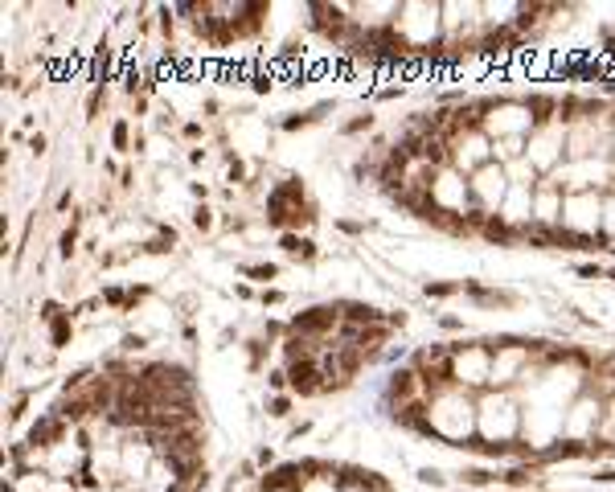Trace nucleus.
<instances>
[{
  "mask_svg": "<svg viewBox=\"0 0 615 492\" xmlns=\"http://www.w3.org/2000/svg\"><path fill=\"white\" fill-rule=\"evenodd\" d=\"M419 291L423 300H451V296H463V279H427Z\"/></svg>",
  "mask_w": 615,
  "mask_h": 492,
  "instance_id": "obj_17",
  "label": "nucleus"
},
{
  "mask_svg": "<svg viewBox=\"0 0 615 492\" xmlns=\"http://www.w3.org/2000/svg\"><path fill=\"white\" fill-rule=\"evenodd\" d=\"M456 484H463V489H476V492H484V489H500V472H496L492 463H484V460L463 463L460 472H456Z\"/></svg>",
  "mask_w": 615,
  "mask_h": 492,
  "instance_id": "obj_12",
  "label": "nucleus"
},
{
  "mask_svg": "<svg viewBox=\"0 0 615 492\" xmlns=\"http://www.w3.org/2000/svg\"><path fill=\"white\" fill-rule=\"evenodd\" d=\"M603 414H607V398L599 390L586 386L579 398L566 406V423H562V439L566 443H599V430H603Z\"/></svg>",
  "mask_w": 615,
  "mask_h": 492,
  "instance_id": "obj_7",
  "label": "nucleus"
},
{
  "mask_svg": "<svg viewBox=\"0 0 615 492\" xmlns=\"http://www.w3.org/2000/svg\"><path fill=\"white\" fill-rule=\"evenodd\" d=\"M279 250L291 259V263H320V243L312 234H300V230H283L279 234Z\"/></svg>",
  "mask_w": 615,
  "mask_h": 492,
  "instance_id": "obj_11",
  "label": "nucleus"
},
{
  "mask_svg": "<svg viewBox=\"0 0 615 492\" xmlns=\"http://www.w3.org/2000/svg\"><path fill=\"white\" fill-rule=\"evenodd\" d=\"M373 127H377V115H373V111H357L353 120H345V123H340L337 131L345 136V140H353V136H369Z\"/></svg>",
  "mask_w": 615,
  "mask_h": 492,
  "instance_id": "obj_21",
  "label": "nucleus"
},
{
  "mask_svg": "<svg viewBox=\"0 0 615 492\" xmlns=\"http://www.w3.org/2000/svg\"><path fill=\"white\" fill-rule=\"evenodd\" d=\"M599 443L615 447V394L607 398V414H603V430H599Z\"/></svg>",
  "mask_w": 615,
  "mask_h": 492,
  "instance_id": "obj_24",
  "label": "nucleus"
},
{
  "mask_svg": "<svg viewBox=\"0 0 615 492\" xmlns=\"http://www.w3.org/2000/svg\"><path fill=\"white\" fill-rule=\"evenodd\" d=\"M489 140H529V131L537 127V111H533V99L529 94H505V99H492L484 123Z\"/></svg>",
  "mask_w": 615,
  "mask_h": 492,
  "instance_id": "obj_5",
  "label": "nucleus"
},
{
  "mask_svg": "<svg viewBox=\"0 0 615 492\" xmlns=\"http://www.w3.org/2000/svg\"><path fill=\"white\" fill-rule=\"evenodd\" d=\"M205 136H210V127H205V120H184V123H181V140H189V148L205 144Z\"/></svg>",
  "mask_w": 615,
  "mask_h": 492,
  "instance_id": "obj_23",
  "label": "nucleus"
},
{
  "mask_svg": "<svg viewBox=\"0 0 615 492\" xmlns=\"http://www.w3.org/2000/svg\"><path fill=\"white\" fill-rule=\"evenodd\" d=\"M184 160H189V168H205V164H210V148H205V144H197V148H189V152H184Z\"/></svg>",
  "mask_w": 615,
  "mask_h": 492,
  "instance_id": "obj_29",
  "label": "nucleus"
},
{
  "mask_svg": "<svg viewBox=\"0 0 615 492\" xmlns=\"http://www.w3.org/2000/svg\"><path fill=\"white\" fill-rule=\"evenodd\" d=\"M612 160H615V127H612Z\"/></svg>",
  "mask_w": 615,
  "mask_h": 492,
  "instance_id": "obj_33",
  "label": "nucleus"
},
{
  "mask_svg": "<svg viewBox=\"0 0 615 492\" xmlns=\"http://www.w3.org/2000/svg\"><path fill=\"white\" fill-rule=\"evenodd\" d=\"M394 37L410 58H435L443 45V0H402Z\"/></svg>",
  "mask_w": 615,
  "mask_h": 492,
  "instance_id": "obj_2",
  "label": "nucleus"
},
{
  "mask_svg": "<svg viewBox=\"0 0 615 492\" xmlns=\"http://www.w3.org/2000/svg\"><path fill=\"white\" fill-rule=\"evenodd\" d=\"M472 205H476V214L484 217H496L500 214V205H505V197H509V189H513V177H509V168L500 164V160H489L484 168H476L472 177Z\"/></svg>",
  "mask_w": 615,
  "mask_h": 492,
  "instance_id": "obj_9",
  "label": "nucleus"
},
{
  "mask_svg": "<svg viewBox=\"0 0 615 492\" xmlns=\"http://www.w3.org/2000/svg\"><path fill=\"white\" fill-rule=\"evenodd\" d=\"M615 243V189L603 193V250Z\"/></svg>",
  "mask_w": 615,
  "mask_h": 492,
  "instance_id": "obj_22",
  "label": "nucleus"
},
{
  "mask_svg": "<svg viewBox=\"0 0 615 492\" xmlns=\"http://www.w3.org/2000/svg\"><path fill=\"white\" fill-rule=\"evenodd\" d=\"M427 210L443 217H472L476 214V205H472V184L463 177L460 168H451V164H439L435 168V177L427 184Z\"/></svg>",
  "mask_w": 615,
  "mask_h": 492,
  "instance_id": "obj_6",
  "label": "nucleus"
},
{
  "mask_svg": "<svg viewBox=\"0 0 615 492\" xmlns=\"http://www.w3.org/2000/svg\"><path fill=\"white\" fill-rule=\"evenodd\" d=\"M45 328H50V349H54V353H62V349L74 340V316H70V308H66L62 316H54Z\"/></svg>",
  "mask_w": 615,
  "mask_h": 492,
  "instance_id": "obj_13",
  "label": "nucleus"
},
{
  "mask_svg": "<svg viewBox=\"0 0 615 492\" xmlns=\"http://www.w3.org/2000/svg\"><path fill=\"white\" fill-rule=\"evenodd\" d=\"M566 131H570V123H566L562 111L550 115V120H542L533 131H529V140H525V160L533 164L537 177H554V173L566 164Z\"/></svg>",
  "mask_w": 615,
  "mask_h": 492,
  "instance_id": "obj_4",
  "label": "nucleus"
},
{
  "mask_svg": "<svg viewBox=\"0 0 615 492\" xmlns=\"http://www.w3.org/2000/svg\"><path fill=\"white\" fill-rule=\"evenodd\" d=\"M414 480H419L423 489H451V484H456V476L443 472L439 463H419V468H414Z\"/></svg>",
  "mask_w": 615,
  "mask_h": 492,
  "instance_id": "obj_15",
  "label": "nucleus"
},
{
  "mask_svg": "<svg viewBox=\"0 0 615 492\" xmlns=\"http://www.w3.org/2000/svg\"><path fill=\"white\" fill-rule=\"evenodd\" d=\"M316 430V419H300V423H287V435H283V443H300Z\"/></svg>",
  "mask_w": 615,
  "mask_h": 492,
  "instance_id": "obj_25",
  "label": "nucleus"
},
{
  "mask_svg": "<svg viewBox=\"0 0 615 492\" xmlns=\"http://www.w3.org/2000/svg\"><path fill=\"white\" fill-rule=\"evenodd\" d=\"M492 156V140L484 127H456L451 136H447V164L451 168H460L463 177H472L476 168H484Z\"/></svg>",
  "mask_w": 615,
  "mask_h": 492,
  "instance_id": "obj_8",
  "label": "nucleus"
},
{
  "mask_svg": "<svg viewBox=\"0 0 615 492\" xmlns=\"http://www.w3.org/2000/svg\"><path fill=\"white\" fill-rule=\"evenodd\" d=\"M234 300H254V304H259V291H254L250 283H234Z\"/></svg>",
  "mask_w": 615,
  "mask_h": 492,
  "instance_id": "obj_31",
  "label": "nucleus"
},
{
  "mask_svg": "<svg viewBox=\"0 0 615 492\" xmlns=\"http://www.w3.org/2000/svg\"><path fill=\"white\" fill-rule=\"evenodd\" d=\"M25 148H29L33 160H41V156L50 152V136H45V131H33L29 140H25Z\"/></svg>",
  "mask_w": 615,
  "mask_h": 492,
  "instance_id": "obj_27",
  "label": "nucleus"
},
{
  "mask_svg": "<svg viewBox=\"0 0 615 492\" xmlns=\"http://www.w3.org/2000/svg\"><path fill=\"white\" fill-rule=\"evenodd\" d=\"M447 382L460 386L468 394H484L492 386V345L489 337L480 340H451V366Z\"/></svg>",
  "mask_w": 615,
  "mask_h": 492,
  "instance_id": "obj_3",
  "label": "nucleus"
},
{
  "mask_svg": "<svg viewBox=\"0 0 615 492\" xmlns=\"http://www.w3.org/2000/svg\"><path fill=\"white\" fill-rule=\"evenodd\" d=\"M131 115H115V123H111V148L120 156H131V144H136V136H131Z\"/></svg>",
  "mask_w": 615,
  "mask_h": 492,
  "instance_id": "obj_18",
  "label": "nucleus"
},
{
  "mask_svg": "<svg viewBox=\"0 0 615 492\" xmlns=\"http://www.w3.org/2000/svg\"><path fill=\"white\" fill-rule=\"evenodd\" d=\"M82 217H87V214H74V222H70V226H62V234H58V254L66 259V263L78 254V238H82L78 230H82Z\"/></svg>",
  "mask_w": 615,
  "mask_h": 492,
  "instance_id": "obj_20",
  "label": "nucleus"
},
{
  "mask_svg": "<svg viewBox=\"0 0 615 492\" xmlns=\"http://www.w3.org/2000/svg\"><path fill=\"white\" fill-rule=\"evenodd\" d=\"M263 414L275 419V423H291V414H296V394H267V398H263Z\"/></svg>",
  "mask_w": 615,
  "mask_h": 492,
  "instance_id": "obj_14",
  "label": "nucleus"
},
{
  "mask_svg": "<svg viewBox=\"0 0 615 492\" xmlns=\"http://www.w3.org/2000/svg\"><path fill=\"white\" fill-rule=\"evenodd\" d=\"M78 492H103V489H94V484H78Z\"/></svg>",
  "mask_w": 615,
  "mask_h": 492,
  "instance_id": "obj_32",
  "label": "nucleus"
},
{
  "mask_svg": "<svg viewBox=\"0 0 615 492\" xmlns=\"http://www.w3.org/2000/svg\"><path fill=\"white\" fill-rule=\"evenodd\" d=\"M562 205H566V193L554 181H537V189H533V226L562 230Z\"/></svg>",
  "mask_w": 615,
  "mask_h": 492,
  "instance_id": "obj_10",
  "label": "nucleus"
},
{
  "mask_svg": "<svg viewBox=\"0 0 615 492\" xmlns=\"http://www.w3.org/2000/svg\"><path fill=\"white\" fill-rule=\"evenodd\" d=\"M189 226L197 234H214L217 226H222V210H214V205H193L189 210Z\"/></svg>",
  "mask_w": 615,
  "mask_h": 492,
  "instance_id": "obj_19",
  "label": "nucleus"
},
{
  "mask_svg": "<svg viewBox=\"0 0 615 492\" xmlns=\"http://www.w3.org/2000/svg\"><path fill=\"white\" fill-rule=\"evenodd\" d=\"M574 275H583V279H603V275H607V267H603V263H574Z\"/></svg>",
  "mask_w": 615,
  "mask_h": 492,
  "instance_id": "obj_30",
  "label": "nucleus"
},
{
  "mask_svg": "<svg viewBox=\"0 0 615 492\" xmlns=\"http://www.w3.org/2000/svg\"><path fill=\"white\" fill-rule=\"evenodd\" d=\"M423 423H427V443L468 451L476 443V394H468L451 382L435 386L427 410H423Z\"/></svg>",
  "mask_w": 615,
  "mask_h": 492,
  "instance_id": "obj_1",
  "label": "nucleus"
},
{
  "mask_svg": "<svg viewBox=\"0 0 615 492\" xmlns=\"http://www.w3.org/2000/svg\"><path fill=\"white\" fill-rule=\"evenodd\" d=\"M250 460L259 463V472H271V468H275V463H279V456H275V447H271V443H259Z\"/></svg>",
  "mask_w": 615,
  "mask_h": 492,
  "instance_id": "obj_26",
  "label": "nucleus"
},
{
  "mask_svg": "<svg viewBox=\"0 0 615 492\" xmlns=\"http://www.w3.org/2000/svg\"><path fill=\"white\" fill-rule=\"evenodd\" d=\"M279 304H287V291L283 287H263L259 291V308H279Z\"/></svg>",
  "mask_w": 615,
  "mask_h": 492,
  "instance_id": "obj_28",
  "label": "nucleus"
},
{
  "mask_svg": "<svg viewBox=\"0 0 615 492\" xmlns=\"http://www.w3.org/2000/svg\"><path fill=\"white\" fill-rule=\"evenodd\" d=\"M238 275L259 283V291H263V287H271L279 279V263H238Z\"/></svg>",
  "mask_w": 615,
  "mask_h": 492,
  "instance_id": "obj_16",
  "label": "nucleus"
}]
</instances>
